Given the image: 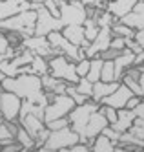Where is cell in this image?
<instances>
[{
	"instance_id": "obj_1",
	"label": "cell",
	"mask_w": 144,
	"mask_h": 152,
	"mask_svg": "<svg viewBox=\"0 0 144 152\" xmlns=\"http://www.w3.org/2000/svg\"><path fill=\"white\" fill-rule=\"evenodd\" d=\"M2 90L15 94L24 101L37 103L44 108L49 103L46 92H44V86H42V77H38V75L22 73V75H17V77H6L2 81Z\"/></svg>"
},
{
	"instance_id": "obj_2",
	"label": "cell",
	"mask_w": 144,
	"mask_h": 152,
	"mask_svg": "<svg viewBox=\"0 0 144 152\" xmlns=\"http://www.w3.org/2000/svg\"><path fill=\"white\" fill-rule=\"evenodd\" d=\"M37 11L35 9H26L15 17H11L7 20L0 22V31L4 33H17L22 39H27L35 35V28H37Z\"/></svg>"
},
{
	"instance_id": "obj_3",
	"label": "cell",
	"mask_w": 144,
	"mask_h": 152,
	"mask_svg": "<svg viewBox=\"0 0 144 152\" xmlns=\"http://www.w3.org/2000/svg\"><path fill=\"white\" fill-rule=\"evenodd\" d=\"M98 108H101V104L95 103V101L91 99V101H88V103H84V104H80V106H75L73 110H71V114L68 115L69 126L80 136V143H84V145H88L86 128H88V123H90V117L98 110Z\"/></svg>"
},
{
	"instance_id": "obj_4",
	"label": "cell",
	"mask_w": 144,
	"mask_h": 152,
	"mask_svg": "<svg viewBox=\"0 0 144 152\" xmlns=\"http://www.w3.org/2000/svg\"><path fill=\"white\" fill-rule=\"evenodd\" d=\"M49 61V75L57 77L60 81H66L68 84H77L79 83V73H77V62L64 57V55H57L51 57Z\"/></svg>"
},
{
	"instance_id": "obj_5",
	"label": "cell",
	"mask_w": 144,
	"mask_h": 152,
	"mask_svg": "<svg viewBox=\"0 0 144 152\" xmlns=\"http://www.w3.org/2000/svg\"><path fill=\"white\" fill-rule=\"evenodd\" d=\"M48 39H49L51 46L55 50V55H64V57H68V59H71L75 62L86 59V51L82 48H79V46H75L73 42H69L62 35V31H53V33L48 35Z\"/></svg>"
},
{
	"instance_id": "obj_6",
	"label": "cell",
	"mask_w": 144,
	"mask_h": 152,
	"mask_svg": "<svg viewBox=\"0 0 144 152\" xmlns=\"http://www.w3.org/2000/svg\"><path fill=\"white\" fill-rule=\"evenodd\" d=\"M75 101L68 94H62V95H55L53 99L48 103L46 110H44V123H51L55 119H62V117H68L71 114V110L75 108Z\"/></svg>"
},
{
	"instance_id": "obj_7",
	"label": "cell",
	"mask_w": 144,
	"mask_h": 152,
	"mask_svg": "<svg viewBox=\"0 0 144 152\" xmlns=\"http://www.w3.org/2000/svg\"><path fill=\"white\" fill-rule=\"evenodd\" d=\"M60 7V20L64 26H73V24H84L88 18V9L82 2H66V0H59Z\"/></svg>"
},
{
	"instance_id": "obj_8",
	"label": "cell",
	"mask_w": 144,
	"mask_h": 152,
	"mask_svg": "<svg viewBox=\"0 0 144 152\" xmlns=\"http://www.w3.org/2000/svg\"><path fill=\"white\" fill-rule=\"evenodd\" d=\"M80 143V136L75 132L71 126L62 128V130H51V134L46 141V148L49 150H62V148H69Z\"/></svg>"
},
{
	"instance_id": "obj_9",
	"label": "cell",
	"mask_w": 144,
	"mask_h": 152,
	"mask_svg": "<svg viewBox=\"0 0 144 152\" xmlns=\"http://www.w3.org/2000/svg\"><path fill=\"white\" fill-rule=\"evenodd\" d=\"M37 28H35V35L38 37H48L49 33H53V31H62L64 24L62 20L57 18L55 15H51L46 7H38L37 9Z\"/></svg>"
},
{
	"instance_id": "obj_10",
	"label": "cell",
	"mask_w": 144,
	"mask_h": 152,
	"mask_svg": "<svg viewBox=\"0 0 144 152\" xmlns=\"http://www.w3.org/2000/svg\"><path fill=\"white\" fill-rule=\"evenodd\" d=\"M24 50H29L33 55H38V57H46V59H51V57H57L55 55V50L51 46V42L48 37H38V35H33V37H27L22 40L20 44Z\"/></svg>"
},
{
	"instance_id": "obj_11",
	"label": "cell",
	"mask_w": 144,
	"mask_h": 152,
	"mask_svg": "<svg viewBox=\"0 0 144 152\" xmlns=\"http://www.w3.org/2000/svg\"><path fill=\"white\" fill-rule=\"evenodd\" d=\"M22 103L24 99H20L18 95L11 92H2V108H0V115L4 117V121H18Z\"/></svg>"
},
{
	"instance_id": "obj_12",
	"label": "cell",
	"mask_w": 144,
	"mask_h": 152,
	"mask_svg": "<svg viewBox=\"0 0 144 152\" xmlns=\"http://www.w3.org/2000/svg\"><path fill=\"white\" fill-rule=\"evenodd\" d=\"M111 28H101V33L98 37L90 44V48L86 50V59H95V57H101V53L111 48Z\"/></svg>"
},
{
	"instance_id": "obj_13",
	"label": "cell",
	"mask_w": 144,
	"mask_h": 152,
	"mask_svg": "<svg viewBox=\"0 0 144 152\" xmlns=\"http://www.w3.org/2000/svg\"><path fill=\"white\" fill-rule=\"evenodd\" d=\"M106 126H109V121L106 119V115L101 112V108L90 117V123H88V128H86V139H88V145L91 147V143H93V139L97 137V136H101L102 132H104V128Z\"/></svg>"
},
{
	"instance_id": "obj_14",
	"label": "cell",
	"mask_w": 144,
	"mask_h": 152,
	"mask_svg": "<svg viewBox=\"0 0 144 152\" xmlns=\"http://www.w3.org/2000/svg\"><path fill=\"white\" fill-rule=\"evenodd\" d=\"M26 9H31L29 0H0V22L26 11Z\"/></svg>"
},
{
	"instance_id": "obj_15",
	"label": "cell",
	"mask_w": 144,
	"mask_h": 152,
	"mask_svg": "<svg viewBox=\"0 0 144 152\" xmlns=\"http://www.w3.org/2000/svg\"><path fill=\"white\" fill-rule=\"evenodd\" d=\"M135 94L131 92L126 84H122L120 83V86L111 94V95H108L106 99H102V103L101 104H106V106H113V108H117V110H122V108H126V103L133 97Z\"/></svg>"
},
{
	"instance_id": "obj_16",
	"label": "cell",
	"mask_w": 144,
	"mask_h": 152,
	"mask_svg": "<svg viewBox=\"0 0 144 152\" xmlns=\"http://www.w3.org/2000/svg\"><path fill=\"white\" fill-rule=\"evenodd\" d=\"M62 35L68 39L69 42H73L75 46H79V48H82L84 51L90 48V44L91 42L86 39V33H84V26H80V24H73V26H64L62 28Z\"/></svg>"
},
{
	"instance_id": "obj_17",
	"label": "cell",
	"mask_w": 144,
	"mask_h": 152,
	"mask_svg": "<svg viewBox=\"0 0 144 152\" xmlns=\"http://www.w3.org/2000/svg\"><path fill=\"white\" fill-rule=\"evenodd\" d=\"M18 125L26 130V132L37 141V137L46 130V123H44V119L42 117H38V115H26V117H22V119H18Z\"/></svg>"
},
{
	"instance_id": "obj_18",
	"label": "cell",
	"mask_w": 144,
	"mask_h": 152,
	"mask_svg": "<svg viewBox=\"0 0 144 152\" xmlns=\"http://www.w3.org/2000/svg\"><path fill=\"white\" fill-rule=\"evenodd\" d=\"M113 62H115V79L120 83V81H122V75L126 73V70H130L131 66H133V62H135V53L126 48Z\"/></svg>"
},
{
	"instance_id": "obj_19",
	"label": "cell",
	"mask_w": 144,
	"mask_h": 152,
	"mask_svg": "<svg viewBox=\"0 0 144 152\" xmlns=\"http://www.w3.org/2000/svg\"><path fill=\"white\" fill-rule=\"evenodd\" d=\"M139 4V0H115V2H108V9L106 11H109L117 20L124 18L128 13L133 11V7Z\"/></svg>"
},
{
	"instance_id": "obj_20",
	"label": "cell",
	"mask_w": 144,
	"mask_h": 152,
	"mask_svg": "<svg viewBox=\"0 0 144 152\" xmlns=\"http://www.w3.org/2000/svg\"><path fill=\"white\" fill-rule=\"evenodd\" d=\"M120 22L130 26V28H133L135 31L144 29V2L139 0V4L133 7V11L128 13L124 18H120Z\"/></svg>"
},
{
	"instance_id": "obj_21",
	"label": "cell",
	"mask_w": 144,
	"mask_h": 152,
	"mask_svg": "<svg viewBox=\"0 0 144 152\" xmlns=\"http://www.w3.org/2000/svg\"><path fill=\"white\" fill-rule=\"evenodd\" d=\"M119 86H120V83H119V81H113V83L98 81V83H95V84H93V97H91V99H93L95 103L101 104V103H102V99H106L108 95H111V94L119 88Z\"/></svg>"
},
{
	"instance_id": "obj_22",
	"label": "cell",
	"mask_w": 144,
	"mask_h": 152,
	"mask_svg": "<svg viewBox=\"0 0 144 152\" xmlns=\"http://www.w3.org/2000/svg\"><path fill=\"white\" fill-rule=\"evenodd\" d=\"M135 119H137V115H135V112H133V110L122 108V110H119V119H117V123H113L111 126L117 130L119 134H124V132H128V130L133 126Z\"/></svg>"
},
{
	"instance_id": "obj_23",
	"label": "cell",
	"mask_w": 144,
	"mask_h": 152,
	"mask_svg": "<svg viewBox=\"0 0 144 152\" xmlns=\"http://www.w3.org/2000/svg\"><path fill=\"white\" fill-rule=\"evenodd\" d=\"M42 86H44V92H49V94H55V95H62L68 90V83L53 77L49 73L42 77Z\"/></svg>"
},
{
	"instance_id": "obj_24",
	"label": "cell",
	"mask_w": 144,
	"mask_h": 152,
	"mask_svg": "<svg viewBox=\"0 0 144 152\" xmlns=\"http://www.w3.org/2000/svg\"><path fill=\"white\" fill-rule=\"evenodd\" d=\"M115 148H117V143L111 141L108 136H104V134L97 136L93 139V143H91V152H113Z\"/></svg>"
},
{
	"instance_id": "obj_25",
	"label": "cell",
	"mask_w": 144,
	"mask_h": 152,
	"mask_svg": "<svg viewBox=\"0 0 144 152\" xmlns=\"http://www.w3.org/2000/svg\"><path fill=\"white\" fill-rule=\"evenodd\" d=\"M31 68V75H38V77H44V75L49 73V61L46 57H38L35 55V59H33V62L29 64Z\"/></svg>"
},
{
	"instance_id": "obj_26",
	"label": "cell",
	"mask_w": 144,
	"mask_h": 152,
	"mask_svg": "<svg viewBox=\"0 0 144 152\" xmlns=\"http://www.w3.org/2000/svg\"><path fill=\"white\" fill-rule=\"evenodd\" d=\"M102 66H104V61H102L101 57L91 59V66H90V72H88L86 77L90 79L93 84L101 81V75H102Z\"/></svg>"
},
{
	"instance_id": "obj_27",
	"label": "cell",
	"mask_w": 144,
	"mask_h": 152,
	"mask_svg": "<svg viewBox=\"0 0 144 152\" xmlns=\"http://www.w3.org/2000/svg\"><path fill=\"white\" fill-rule=\"evenodd\" d=\"M93 18L97 20L98 28H111L115 22H119V20L111 13H109V11H102V9H97V13H95Z\"/></svg>"
},
{
	"instance_id": "obj_28",
	"label": "cell",
	"mask_w": 144,
	"mask_h": 152,
	"mask_svg": "<svg viewBox=\"0 0 144 152\" xmlns=\"http://www.w3.org/2000/svg\"><path fill=\"white\" fill-rule=\"evenodd\" d=\"M15 141L17 143H20V147L22 148H26V150H35L37 147H35V139H33L24 128H18V132H17V136H15Z\"/></svg>"
},
{
	"instance_id": "obj_29",
	"label": "cell",
	"mask_w": 144,
	"mask_h": 152,
	"mask_svg": "<svg viewBox=\"0 0 144 152\" xmlns=\"http://www.w3.org/2000/svg\"><path fill=\"white\" fill-rule=\"evenodd\" d=\"M111 35L113 37H126V39H135V29L130 28L126 24H122L119 20V22H115L111 26Z\"/></svg>"
},
{
	"instance_id": "obj_30",
	"label": "cell",
	"mask_w": 144,
	"mask_h": 152,
	"mask_svg": "<svg viewBox=\"0 0 144 152\" xmlns=\"http://www.w3.org/2000/svg\"><path fill=\"white\" fill-rule=\"evenodd\" d=\"M82 26H84L86 39L90 40V42H93V40L98 37V33H101V28H98V24H97L95 18H86V22H84Z\"/></svg>"
},
{
	"instance_id": "obj_31",
	"label": "cell",
	"mask_w": 144,
	"mask_h": 152,
	"mask_svg": "<svg viewBox=\"0 0 144 152\" xmlns=\"http://www.w3.org/2000/svg\"><path fill=\"white\" fill-rule=\"evenodd\" d=\"M101 81H104V83H113V81H117L115 79V62L113 61H104Z\"/></svg>"
},
{
	"instance_id": "obj_32",
	"label": "cell",
	"mask_w": 144,
	"mask_h": 152,
	"mask_svg": "<svg viewBox=\"0 0 144 152\" xmlns=\"http://www.w3.org/2000/svg\"><path fill=\"white\" fill-rule=\"evenodd\" d=\"M66 94H68L71 99L75 101V104H77V106H80V104H84V103H88V101H91L90 97L82 95L79 90H77V86H75V84H68V90H66Z\"/></svg>"
},
{
	"instance_id": "obj_33",
	"label": "cell",
	"mask_w": 144,
	"mask_h": 152,
	"mask_svg": "<svg viewBox=\"0 0 144 152\" xmlns=\"http://www.w3.org/2000/svg\"><path fill=\"white\" fill-rule=\"evenodd\" d=\"M75 86H77V90H79L82 95L90 97V99L93 97V83L88 79V77H80V79H79V83H77Z\"/></svg>"
},
{
	"instance_id": "obj_34",
	"label": "cell",
	"mask_w": 144,
	"mask_h": 152,
	"mask_svg": "<svg viewBox=\"0 0 144 152\" xmlns=\"http://www.w3.org/2000/svg\"><path fill=\"white\" fill-rule=\"evenodd\" d=\"M11 141H15V134H13V130L9 128V125L4 121L2 125H0V143L7 145V143H11Z\"/></svg>"
},
{
	"instance_id": "obj_35",
	"label": "cell",
	"mask_w": 144,
	"mask_h": 152,
	"mask_svg": "<svg viewBox=\"0 0 144 152\" xmlns=\"http://www.w3.org/2000/svg\"><path fill=\"white\" fill-rule=\"evenodd\" d=\"M101 112L106 115V119L109 121V125H113L117 123V119H119V110L113 106H106V104H101Z\"/></svg>"
},
{
	"instance_id": "obj_36",
	"label": "cell",
	"mask_w": 144,
	"mask_h": 152,
	"mask_svg": "<svg viewBox=\"0 0 144 152\" xmlns=\"http://www.w3.org/2000/svg\"><path fill=\"white\" fill-rule=\"evenodd\" d=\"M128 132L131 134V136H135L137 139H140V141H144V121L142 119H135V123H133V126H131Z\"/></svg>"
},
{
	"instance_id": "obj_37",
	"label": "cell",
	"mask_w": 144,
	"mask_h": 152,
	"mask_svg": "<svg viewBox=\"0 0 144 152\" xmlns=\"http://www.w3.org/2000/svg\"><path fill=\"white\" fill-rule=\"evenodd\" d=\"M90 66H91V59H82L77 62V73H79V77H86L88 72H90Z\"/></svg>"
},
{
	"instance_id": "obj_38",
	"label": "cell",
	"mask_w": 144,
	"mask_h": 152,
	"mask_svg": "<svg viewBox=\"0 0 144 152\" xmlns=\"http://www.w3.org/2000/svg\"><path fill=\"white\" fill-rule=\"evenodd\" d=\"M49 130H62V128H68L69 126V119L68 117H62V119H55V121L46 125Z\"/></svg>"
},
{
	"instance_id": "obj_39",
	"label": "cell",
	"mask_w": 144,
	"mask_h": 152,
	"mask_svg": "<svg viewBox=\"0 0 144 152\" xmlns=\"http://www.w3.org/2000/svg\"><path fill=\"white\" fill-rule=\"evenodd\" d=\"M44 7L48 9L51 15H55L57 18H60V7H59V0H46V2L42 4Z\"/></svg>"
},
{
	"instance_id": "obj_40",
	"label": "cell",
	"mask_w": 144,
	"mask_h": 152,
	"mask_svg": "<svg viewBox=\"0 0 144 152\" xmlns=\"http://www.w3.org/2000/svg\"><path fill=\"white\" fill-rule=\"evenodd\" d=\"M11 48H13V46H11V42H9V39H7V33L0 31V55H6Z\"/></svg>"
},
{
	"instance_id": "obj_41",
	"label": "cell",
	"mask_w": 144,
	"mask_h": 152,
	"mask_svg": "<svg viewBox=\"0 0 144 152\" xmlns=\"http://www.w3.org/2000/svg\"><path fill=\"white\" fill-rule=\"evenodd\" d=\"M122 51H124V50H122ZM122 51H120V50H115V48H109V50H106V51L101 53V59H102V61H115Z\"/></svg>"
},
{
	"instance_id": "obj_42",
	"label": "cell",
	"mask_w": 144,
	"mask_h": 152,
	"mask_svg": "<svg viewBox=\"0 0 144 152\" xmlns=\"http://www.w3.org/2000/svg\"><path fill=\"white\" fill-rule=\"evenodd\" d=\"M128 40H130V39H126V37H113V40H111V48L122 51V50L128 48Z\"/></svg>"
},
{
	"instance_id": "obj_43",
	"label": "cell",
	"mask_w": 144,
	"mask_h": 152,
	"mask_svg": "<svg viewBox=\"0 0 144 152\" xmlns=\"http://www.w3.org/2000/svg\"><path fill=\"white\" fill-rule=\"evenodd\" d=\"M102 134H104V136H108V137H109V139H111V141H115V143L119 145V139H120V134L117 132V130H115V128H113L111 125H109V126H106Z\"/></svg>"
},
{
	"instance_id": "obj_44",
	"label": "cell",
	"mask_w": 144,
	"mask_h": 152,
	"mask_svg": "<svg viewBox=\"0 0 144 152\" xmlns=\"http://www.w3.org/2000/svg\"><path fill=\"white\" fill-rule=\"evenodd\" d=\"M59 152H91V147L90 145H84V143H79V145L69 147V148H62Z\"/></svg>"
},
{
	"instance_id": "obj_45",
	"label": "cell",
	"mask_w": 144,
	"mask_h": 152,
	"mask_svg": "<svg viewBox=\"0 0 144 152\" xmlns=\"http://www.w3.org/2000/svg\"><path fill=\"white\" fill-rule=\"evenodd\" d=\"M20 150H22V147H20V143H17V141H11L7 145H2V152H20Z\"/></svg>"
},
{
	"instance_id": "obj_46",
	"label": "cell",
	"mask_w": 144,
	"mask_h": 152,
	"mask_svg": "<svg viewBox=\"0 0 144 152\" xmlns=\"http://www.w3.org/2000/svg\"><path fill=\"white\" fill-rule=\"evenodd\" d=\"M140 101H142L140 95H133V97H131V99L126 103V108H128V110H135V108L140 104Z\"/></svg>"
},
{
	"instance_id": "obj_47",
	"label": "cell",
	"mask_w": 144,
	"mask_h": 152,
	"mask_svg": "<svg viewBox=\"0 0 144 152\" xmlns=\"http://www.w3.org/2000/svg\"><path fill=\"white\" fill-rule=\"evenodd\" d=\"M133 112H135V115H137L139 119H142V121H144V99L140 101V104H139V106L135 108Z\"/></svg>"
},
{
	"instance_id": "obj_48",
	"label": "cell",
	"mask_w": 144,
	"mask_h": 152,
	"mask_svg": "<svg viewBox=\"0 0 144 152\" xmlns=\"http://www.w3.org/2000/svg\"><path fill=\"white\" fill-rule=\"evenodd\" d=\"M135 42H139V44L144 48V29H139V31H135Z\"/></svg>"
},
{
	"instance_id": "obj_49",
	"label": "cell",
	"mask_w": 144,
	"mask_h": 152,
	"mask_svg": "<svg viewBox=\"0 0 144 152\" xmlns=\"http://www.w3.org/2000/svg\"><path fill=\"white\" fill-rule=\"evenodd\" d=\"M35 152H59V150H49L46 147H40V148H35Z\"/></svg>"
},
{
	"instance_id": "obj_50",
	"label": "cell",
	"mask_w": 144,
	"mask_h": 152,
	"mask_svg": "<svg viewBox=\"0 0 144 152\" xmlns=\"http://www.w3.org/2000/svg\"><path fill=\"white\" fill-rule=\"evenodd\" d=\"M140 88H142V99H144V73L140 75Z\"/></svg>"
},
{
	"instance_id": "obj_51",
	"label": "cell",
	"mask_w": 144,
	"mask_h": 152,
	"mask_svg": "<svg viewBox=\"0 0 144 152\" xmlns=\"http://www.w3.org/2000/svg\"><path fill=\"white\" fill-rule=\"evenodd\" d=\"M113 152H130V150H126V148H122V147H119V145H117V148H115Z\"/></svg>"
},
{
	"instance_id": "obj_52",
	"label": "cell",
	"mask_w": 144,
	"mask_h": 152,
	"mask_svg": "<svg viewBox=\"0 0 144 152\" xmlns=\"http://www.w3.org/2000/svg\"><path fill=\"white\" fill-rule=\"evenodd\" d=\"M4 79H6V75H4L2 72H0V81H4Z\"/></svg>"
},
{
	"instance_id": "obj_53",
	"label": "cell",
	"mask_w": 144,
	"mask_h": 152,
	"mask_svg": "<svg viewBox=\"0 0 144 152\" xmlns=\"http://www.w3.org/2000/svg\"><path fill=\"white\" fill-rule=\"evenodd\" d=\"M4 92V90H2ZM2 92H0V108H2Z\"/></svg>"
},
{
	"instance_id": "obj_54",
	"label": "cell",
	"mask_w": 144,
	"mask_h": 152,
	"mask_svg": "<svg viewBox=\"0 0 144 152\" xmlns=\"http://www.w3.org/2000/svg\"><path fill=\"white\" fill-rule=\"evenodd\" d=\"M133 152H144V148H137V150H133Z\"/></svg>"
},
{
	"instance_id": "obj_55",
	"label": "cell",
	"mask_w": 144,
	"mask_h": 152,
	"mask_svg": "<svg viewBox=\"0 0 144 152\" xmlns=\"http://www.w3.org/2000/svg\"><path fill=\"white\" fill-rule=\"evenodd\" d=\"M20 152H33V150H26V148H22V150H20Z\"/></svg>"
},
{
	"instance_id": "obj_56",
	"label": "cell",
	"mask_w": 144,
	"mask_h": 152,
	"mask_svg": "<svg viewBox=\"0 0 144 152\" xmlns=\"http://www.w3.org/2000/svg\"><path fill=\"white\" fill-rule=\"evenodd\" d=\"M2 123H4V117H2V115H0V125H2Z\"/></svg>"
},
{
	"instance_id": "obj_57",
	"label": "cell",
	"mask_w": 144,
	"mask_h": 152,
	"mask_svg": "<svg viewBox=\"0 0 144 152\" xmlns=\"http://www.w3.org/2000/svg\"><path fill=\"white\" fill-rule=\"evenodd\" d=\"M0 92H2V81H0Z\"/></svg>"
},
{
	"instance_id": "obj_58",
	"label": "cell",
	"mask_w": 144,
	"mask_h": 152,
	"mask_svg": "<svg viewBox=\"0 0 144 152\" xmlns=\"http://www.w3.org/2000/svg\"><path fill=\"white\" fill-rule=\"evenodd\" d=\"M0 152H2V143H0Z\"/></svg>"
},
{
	"instance_id": "obj_59",
	"label": "cell",
	"mask_w": 144,
	"mask_h": 152,
	"mask_svg": "<svg viewBox=\"0 0 144 152\" xmlns=\"http://www.w3.org/2000/svg\"><path fill=\"white\" fill-rule=\"evenodd\" d=\"M108 2H115V0H108Z\"/></svg>"
},
{
	"instance_id": "obj_60",
	"label": "cell",
	"mask_w": 144,
	"mask_h": 152,
	"mask_svg": "<svg viewBox=\"0 0 144 152\" xmlns=\"http://www.w3.org/2000/svg\"><path fill=\"white\" fill-rule=\"evenodd\" d=\"M142 148H144V147H142Z\"/></svg>"
}]
</instances>
